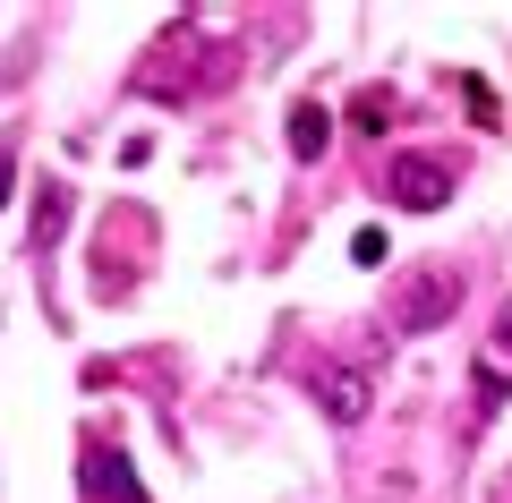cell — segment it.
<instances>
[{"label":"cell","instance_id":"7a4b0ae2","mask_svg":"<svg viewBox=\"0 0 512 503\" xmlns=\"http://www.w3.org/2000/svg\"><path fill=\"white\" fill-rule=\"evenodd\" d=\"M453 307H461V273L436 265V273H419V282L402 290V307H393V316H402V333H436Z\"/></svg>","mask_w":512,"mask_h":503},{"label":"cell","instance_id":"6da1fadb","mask_svg":"<svg viewBox=\"0 0 512 503\" xmlns=\"http://www.w3.org/2000/svg\"><path fill=\"white\" fill-rule=\"evenodd\" d=\"M453 188H461V171H444L436 154H402L393 171H384V197L402 205V214H444Z\"/></svg>","mask_w":512,"mask_h":503},{"label":"cell","instance_id":"30bf717a","mask_svg":"<svg viewBox=\"0 0 512 503\" xmlns=\"http://www.w3.org/2000/svg\"><path fill=\"white\" fill-rule=\"evenodd\" d=\"M461 94H470V120H478V128L504 120V111H495V94H487V77H461Z\"/></svg>","mask_w":512,"mask_h":503},{"label":"cell","instance_id":"ba28073f","mask_svg":"<svg viewBox=\"0 0 512 503\" xmlns=\"http://www.w3.org/2000/svg\"><path fill=\"white\" fill-rule=\"evenodd\" d=\"M350 120H359V128H367V137H376V128H384V120H393V94H384V86H367V94H359V103H350Z\"/></svg>","mask_w":512,"mask_h":503},{"label":"cell","instance_id":"3957f363","mask_svg":"<svg viewBox=\"0 0 512 503\" xmlns=\"http://www.w3.org/2000/svg\"><path fill=\"white\" fill-rule=\"evenodd\" d=\"M470 384H478V410H504L512 401V307H504V324H495V342L478 350V367H470Z\"/></svg>","mask_w":512,"mask_h":503},{"label":"cell","instance_id":"9c48e42d","mask_svg":"<svg viewBox=\"0 0 512 503\" xmlns=\"http://www.w3.org/2000/svg\"><path fill=\"white\" fill-rule=\"evenodd\" d=\"M384 248H393V239H384V231H376V222H367V231H359V239H350V265H367V273H376V265H384Z\"/></svg>","mask_w":512,"mask_h":503},{"label":"cell","instance_id":"277c9868","mask_svg":"<svg viewBox=\"0 0 512 503\" xmlns=\"http://www.w3.org/2000/svg\"><path fill=\"white\" fill-rule=\"evenodd\" d=\"M316 401H325L333 427H359L367 401H376V393H367V367H325V376H316Z\"/></svg>","mask_w":512,"mask_h":503},{"label":"cell","instance_id":"8992f818","mask_svg":"<svg viewBox=\"0 0 512 503\" xmlns=\"http://www.w3.org/2000/svg\"><path fill=\"white\" fill-rule=\"evenodd\" d=\"M325 145H333V111H325V103H299V111H291V154L316 162Z\"/></svg>","mask_w":512,"mask_h":503},{"label":"cell","instance_id":"8fae6325","mask_svg":"<svg viewBox=\"0 0 512 503\" xmlns=\"http://www.w3.org/2000/svg\"><path fill=\"white\" fill-rule=\"evenodd\" d=\"M9 180H18V145H0V197H9Z\"/></svg>","mask_w":512,"mask_h":503},{"label":"cell","instance_id":"5b68a950","mask_svg":"<svg viewBox=\"0 0 512 503\" xmlns=\"http://www.w3.org/2000/svg\"><path fill=\"white\" fill-rule=\"evenodd\" d=\"M86 495H111V503H146V495H137V478H128V461H120V452H103V444H86Z\"/></svg>","mask_w":512,"mask_h":503},{"label":"cell","instance_id":"52a82bcc","mask_svg":"<svg viewBox=\"0 0 512 503\" xmlns=\"http://www.w3.org/2000/svg\"><path fill=\"white\" fill-rule=\"evenodd\" d=\"M60 222H69V188H60V180H43V197H35V248H52V239H60Z\"/></svg>","mask_w":512,"mask_h":503}]
</instances>
